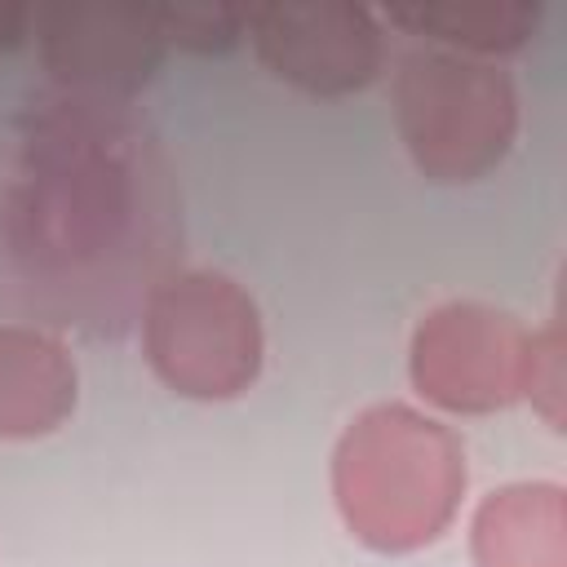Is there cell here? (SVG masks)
Listing matches in <instances>:
<instances>
[{
	"instance_id": "cell-1",
	"label": "cell",
	"mask_w": 567,
	"mask_h": 567,
	"mask_svg": "<svg viewBox=\"0 0 567 567\" xmlns=\"http://www.w3.org/2000/svg\"><path fill=\"white\" fill-rule=\"evenodd\" d=\"M461 439L412 403L363 408L332 447V501L346 532L377 554L434 545L465 496Z\"/></svg>"
},
{
	"instance_id": "cell-2",
	"label": "cell",
	"mask_w": 567,
	"mask_h": 567,
	"mask_svg": "<svg viewBox=\"0 0 567 567\" xmlns=\"http://www.w3.org/2000/svg\"><path fill=\"white\" fill-rule=\"evenodd\" d=\"M394 128L430 182H478L518 137V89L505 66L452 49H416L394 71Z\"/></svg>"
},
{
	"instance_id": "cell-3",
	"label": "cell",
	"mask_w": 567,
	"mask_h": 567,
	"mask_svg": "<svg viewBox=\"0 0 567 567\" xmlns=\"http://www.w3.org/2000/svg\"><path fill=\"white\" fill-rule=\"evenodd\" d=\"M142 354L182 399H235L261 377V310L248 288L221 270H173L146 292Z\"/></svg>"
},
{
	"instance_id": "cell-4",
	"label": "cell",
	"mask_w": 567,
	"mask_h": 567,
	"mask_svg": "<svg viewBox=\"0 0 567 567\" xmlns=\"http://www.w3.org/2000/svg\"><path fill=\"white\" fill-rule=\"evenodd\" d=\"M532 332L487 301H443L408 346V377L416 394L456 416H487L527 394Z\"/></svg>"
},
{
	"instance_id": "cell-5",
	"label": "cell",
	"mask_w": 567,
	"mask_h": 567,
	"mask_svg": "<svg viewBox=\"0 0 567 567\" xmlns=\"http://www.w3.org/2000/svg\"><path fill=\"white\" fill-rule=\"evenodd\" d=\"M244 31L266 71L315 97L363 93L385 62V31L354 0H279L244 9Z\"/></svg>"
},
{
	"instance_id": "cell-6",
	"label": "cell",
	"mask_w": 567,
	"mask_h": 567,
	"mask_svg": "<svg viewBox=\"0 0 567 567\" xmlns=\"http://www.w3.org/2000/svg\"><path fill=\"white\" fill-rule=\"evenodd\" d=\"M35 40L49 75L71 93H89V97L137 93L155 75L168 49L159 31V13L133 4L35 9Z\"/></svg>"
},
{
	"instance_id": "cell-7",
	"label": "cell",
	"mask_w": 567,
	"mask_h": 567,
	"mask_svg": "<svg viewBox=\"0 0 567 567\" xmlns=\"http://www.w3.org/2000/svg\"><path fill=\"white\" fill-rule=\"evenodd\" d=\"M80 372L71 350L27 323H0V439H44L71 421Z\"/></svg>"
},
{
	"instance_id": "cell-8",
	"label": "cell",
	"mask_w": 567,
	"mask_h": 567,
	"mask_svg": "<svg viewBox=\"0 0 567 567\" xmlns=\"http://www.w3.org/2000/svg\"><path fill=\"white\" fill-rule=\"evenodd\" d=\"M474 567H567V492L558 483H505L470 523Z\"/></svg>"
},
{
	"instance_id": "cell-9",
	"label": "cell",
	"mask_w": 567,
	"mask_h": 567,
	"mask_svg": "<svg viewBox=\"0 0 567 567\" xmlns=\"http://www.w3.org/2000/svg\"><path fill=\"white\" fill-rule=\"evenodd\" d=\"M390 22L430 35L465 58H501L523 49L540 27L536 0H421V4H394Z\"/></svg>"
},
{
	"instance_id": "cell-10",
	"label": "cell",
	"mask_w": 567,
	"mask_h": 567,
	"mask_svg": "<svg viewBox=\"0 0 567 567\" xmlns=\"http://www.w3.org/2000/svg\"><path fill=\"white\" fill-rule=\"evenodd\" d=\"M155 13L164 44L190 53H230L244 40V9L230 4H164Z\"/></svg>"
},
{
	"instance_id": "cell-11",
	"label": "cell",
	"mask_w": 567,
	"mask_h": 567,
	"mask_svg": "<svg viewBox=\"0 0 567 567\" xmlns=\"http://www.w3.org/2000/svg\"><path fill=\"white\" fill-rule=\"evenodd\" d=\"M540 416L563 430V332L549 323L545 332H532V372H527V394Z\"/></svg>"
},
{
	"instance_id": "cell-12",
	"label": "cell",
	"mask_w": 567,
	"mask_h": 567,
	"mask_svg": "<svg viewBox=\"0 0 567 567\" xmlns=\"http://www.w3.org/2000/svg\"><path fill=\"white\" fill-rule=\"evenodd\" d=\"M35 31V9L27 4H0V53H13Z\"/></svg>"
}]
</instances>
